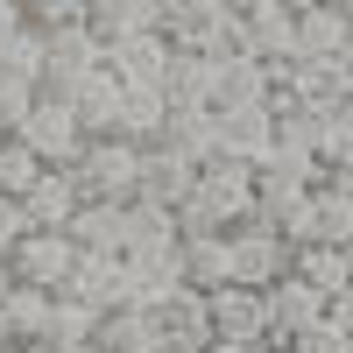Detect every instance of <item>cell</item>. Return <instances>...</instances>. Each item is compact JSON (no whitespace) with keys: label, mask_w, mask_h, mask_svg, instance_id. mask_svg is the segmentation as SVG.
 <instances>
[{"label":"cell","mask_w":353,"mask_h":353,"mask_svg":"<svg viewBox=\"0 0 353 353\" xmlns=\"http://www.w3.org/2000/svg\"><path fill=\"white\" fill-rule=\"evenodd\" d=\"M254 212H261V205H254V163L212 156L198 170L191 198L176 205V226H184V233H233V226H248Z\"/></svg>","instance_id":"cell-1"},{"label":"cell","mask_w":353,"mask_h":353,"mask_svg":"<svg viewBox=\"0 0 353 353\" xmlns=\"http://www.w3.org/2000/svg\"><path fill=\"white\" fill-rule=\"evenodd\" d=\"M85 198H141V141L128 134H92L85 156L71 163Z\"/></svg>","instance_id":"cell-2"},{"label":"cell","mask_w":353,"mask_h":353,"mask_svg":"<svg viewBox=\"0 0 353 353\" xmlns=\"http://www.w3.org/2000/svg\"><path fill=\"white\" fill-rule=\"evenodd\" d=\"M163 36L176 50L226 57V50H241V14H233L226 0H176V8H163Z\"/></svg>","instance_id":"cell-3"},{"label":"cell","mask_w":353,"mask_h":353,"mask_svg":"<svg viewBox=\"0 0 353 353\" xmlns=\"http://www.w3.org/2000/svg\"><path fill=\"white\" fill-rule=\"evenodd\" d=\"M21 141H36V156H43V163H78L92 134H85L78 106H71L64 92H50V85H43V99L28 106V121H21Z\"/></svg>","instance_id":"cell-4"},{"label":"cell","mask_w":353,"mask_h":353,"mask_svg":"<svg viewBox=\"0 0 353 353\" xmlns=\"http://www.w3.org/2000/svg\"><path fill=\"white\" fill-rule=\"evenodd\" d=\"M290 261H297V241L276 226V219H248V226H233V269H241V283L254 290H269L276 276H290Z\"/></svg>","instance_id":"cell-5"},{"label":"cell","mask_w":353,"mask_h":353,"mask_svg":"<svg viewBox=\"0 0 353 353\" xmlns=\"http://www.w3.org/2000/svg\"><path fill=\"white\" fill-rule=\"evenodd\" d=\"M212 297V339H241V346H269L276 325H269V290L254 283H219L205 290Z\"/></svg>","instance_id":"cell-6"},{"label":"cell","mask_w":353,"mask_h":353,"mask_svg":"<svg viewBox=\"0 0 353 353\" xmlns=\"http://www.w3.org/2000/svg\"><path fill=\"white\" fill-rule=\"evenodd\" d=\"M276 78L290 85L297 106H318V113H339L353 99V64L346 57H290V64H276Z\"/></svg>","instance_id":"cell-7"},{"label":"cell","mask_w":353,"mask_h":353,"mask_svg":"<svg viewBox=\"0 0 353 353\" xmlns=\"http://www.w3.org/2000/svg\"><path fill=\"white\" fill-rule=\"evenodd\" d=\"M14 276L21 283H36V290H64L71 269H78V241L71 233H57V226H36V233H21L14 241Z\"/></svg>","instance_id":"cell-8"},{"label":"cell","mask_w":353,"mask_h":353,"mask_svg":"<svg viewBox=\"0 0 353 353\" xmlns=\"http://www.w3.org/2000/svg\"><path fill=\"white\" fill-rule=\"evenodd\" d=\"M64 297L92 304V311H121V304H128V254H113V248H78V269H71V283H64Z\"/></svg>","instance_id":"cell-9"},{"label":"cell","mask_w":353,"mask_h":353,"mask_svg":"<svg viewBox=\"0 0 353 353\" xmlns=\"http://www.w3.org/2000/svg\"><path fill=\"white\" fill-rule=\"evenodd\" d=\"M170 57H176V43L163 36V28H141V36L106 43V71L121 85H163L170 78Z\"/></svg>","instance_id":"cell-10"},{"label":"cell","mask_w":353,"mask_h":353,"mask_svg":"<svg viewBox=\"0 0 353 353\" xmlns=\"http://www.w3.org/2000/svg\"><path fill=\"white\" fill-rule=\"evenodd\" d=\"M170 290H184V241L176 248H134L128 254V304L163 311Z\"/></svg>","instance_id":"cell-11"},{"label":"cell","mask_w":353,"mask_h":353,"mask_svg":"<svg viewBox=\"0 0 353 353\" xmlns=\"http://www.w3.org/2000/svg\"><path fill=\"white\" fill-rule=\"evenodd\" d=\"M57 92H64V99L78 106V121H85V134H113V128H121V92H128V85L113 78L106 64H92V71H78L71 85H57Z\"/></svg>","instance_id":"cell-12"},{"label":"cell","mask_w":353,"mask_h":353,"mask_svg":"<svg viewBox=\"0 0 353 353\" xmlns=\"http://www.w3.org/2000/svg\"><path fill=\"white\" fill-rule=\"evenodd\" d=\"M219 156L269 163L276 156V113L269 106H219Z\"/></svg>","instance_id":"cell-13"},{"label":"cell","mask_w":353,"mask_h":353,"mask_svg":"<svg viewBox=\"0 0 353 353\" xmlns=\"http://www.w3.org/2000/svg\"><path fill=\"white\" fill-rule=\"evenodd\" d=\"M78 205H85V191H78V176H71V163H50L36 184L21 191V212H28V226H57L64 233L71 219H78Z\"/></svg>","instance_id":"cell-14"},{"label":"cell","mask_w":353,"mask_h":353,"mask_svg":"<svg viewBox=\"0 0 353 353\" xmlns=\"http://www.w3.org/2000/svg\"><path fill=\"white\" fill-rule=\"evenodd\" d=\"M325 311H332V297H325V290H311L297 269L269 283V325H276V339H297V332L318 325Z\"/></svg>","instance_id":"cell-15"},{"label":"cell","mask_w":353,"mask_h":353,"mask_svg":"<svg viewBox=\"0 0 353 353\" xmlns=\"http://www.w3.org/2000/svg\"><path fill=\"white\" fill-rule=\"evenodd\" d=\"M198 184V163L176 149V141H149L141 149V198H156V205H184Z\"/></svg>","instance_id":"cell-16"},{"label":"cell","mask_w":353,"mask_h":353,"mask_svg":"<svg viewBox=\"0 0 353 353\" xmlns=\"http://www.w3.org/2000/svg\"><path fill=\"white\" fill-rule=\"evenodd\" d=\"M163 339H170V332H163V311H149V304H121V311H106L99 332H92L99 353H156Z\"/></svg>","instance_id":"cell-17"},{"label":"cell","mask_w":353,"mask_h":353,"mask_svg":"<svg viewBox=\"0 0 353 353\" xmlns=\"http://www.w3.org/2000/svg\"><path fill=\"white\" fill-rule=\"evenodd\" d=\"M92 64H106V43H99V28H92V21L50 28V71H43L50 92H57V85H71L78 71H92Z\"/></svg>","instance_id":"cell-18"},{"label":"cell","mask_w":353,"mask_h":353,"mask_svg":"<svg viewBox=\"0 0 353 353\" xmlns=\"http://www.w3.org/2000/svg\"><path fill=\"white\" fill-rule=\"evenodd\" d=\"M241 50H254L261 64H290V57H297V8H254V14H241Z\"/></svg>","instance_id":"cell-19"},{"label":"cell","mask_w":353,"mask_h":353,"mask_svg":"<svg viewBox=\"0 0 353 353\" xmlns=\"http://www.w3.org/2000/svg\"><path fill=\"white\" fill-rule=\"evenodd\" d=\"M163 92H170V106H219V57H205V50H176Z\"/></svg>","instance_id":"cell-20"},{"label":"cell","mask_w":353,"mask_h":353,"mask_svg":"<svg viewBox=\"0 0 353 353\" xmlns=\"http://www.w3.org/2000/svg\"><path fill=\"white\" fill-rule=\"evenodd\" d=\"M297 57H353V21H346L339 0L297 8Z\"/></svg>","instance_id":"cell-21"},{"label":"cell","mask_w":353,"mask_h":353,"mask_svg":"<svg viewBox=\"0 0 353 353\" xmlns=\"http://www.w3.org/2000/svg\"><path fill=\"white\" fill-rule=\"evenodd\" d=\"M184 283L191 290L241 283V269H233V233H184Z\"/></svg>","instance_id":"cell-22"},{"label":"cell","mask_w":353,"mask_h":353,"mask_svg":"<svg viewBox=\"0 0 353 353\" xmlns=\"http://www.w3.org/2000/svg\"><path fill=\"white\" fill-rule=\"evenodd\" d=\"M78 248H113V254H128V198H85L78 205V219L64 226Z\"/></svg>","instance_id":"cell-23"},{"label":"cell","mask_w":353,"mask_h":353,"mask_svg":"<svg viewBox=\"0 0 353 353\" xmlns=\"http://www.w3.org/2000/svg\"><path fill=\"white\" fill-rule=\"evenodd\" d=\"M113 134L141 141V149L163 141L170 134V92H163V85H128V92H121V128H113Z\"/></svg>","instance_id":"cell-24"},{"label":"cell","mask_w":353,"mask_h":353,"mask_svg":"<svg viewBox=\"0 0 353 353\" xmlns=\"http://www.w3.org/2000/svg\"><path fill=\"white\" fill-rule=\"evenodd\" d=\"M219 106H269V64L254 50L219 57Z\"/></svg>","instance_id":"cell-25"},{"label":"cell","mask_w":353,"mask_h":353,"mask_svg":"<svg viewBox=\"0 0 353 353\" xmlns=\"http://www.w3.org/2000/svg\"><path fill=\"white\" fill-rule=\"evenodd\" d=\"M311 290H325V297H339V290L353 283V248H339V241H304L297 248V261H290Z\"/></svg>","instance_id":"cell-26"},{"label":"cell","mask_w":353,"mask_h":353,"mask_svg":"<svg viewBox=\"0 0 353 353\" xmlns=\"http://www.w3.org/2000/svg\"><path fill=\"white\" fill-rule=\"evenodd\" d=\"M163 141H176L198 170L219 156V106H170V134Z\"/></svg>","instance_id":"cell-27"},{"label":"cell","mask_w":353,"mask_h":353,"mask_svg":"<svg viewBox=\"0 0 353 353\" xmlns=\"http://www.w3.org/2000/svg\"><path fill=\"white\" fill-rule=\"evenodd\" d=\"M163 332L170 339H191V346H212V297L205 290H170L163 297Z\"/></svg>","instance_id":"cell-28"},{"label":"cell","mask_w":353,"mask_h":353,"mask_svg":"<svg viewBox=\"0 0 353 353\" xmlns=\"http://www.w3.org/2000/svg\"><path fill=\"white\" fill-rule=\"evenodd\" d=\"M85 21L99 28V43H121V36H141V28H163V8L156 0H92Z\"/></svg>","instance_id":"cell-29"},{"label":"cell","mask_w":353,"mask_h":353,"mask_svg":"<svg viewBox=\"0 0 353 353\" xmlns=\"http://www.w3.org/2000/svg\"><path fill=\"white\" fill-rule=\"evenodd\" d=\"M184 226H176V205H156V198H128V254L134 248H176Z\"/></svg>","instance_id":"cell-30"},{"label":"cell","mask_w":353,"mask_h":353,"mask_svg":"<svg viewBox=\"0 0 353 353\" xmlns=\"http://www.w3.org/2000/svg\"><path fill=\"white\" fill-rule=\"evenodd\" d=\"M8 325H14V339H50V318H57V290H36V283H14L8 290Z\"/></svg>","instance_id":"cell-31"},{"label":"cell","mask_w":353,"mask_h":353,"mask_svg":"<svg viewBox=\"0 0 353 353\" xmlns=\"http://www.w3.org/2000/svg\"><path fill=\"white\" fill-rule=\"evenodd\" d=\"M0 71H21V78L43 85V71H50V28L21 21L14 36H0Z\"/></svg>","instance_id":"cell-32"},{"label":"cell","mask_w":353,"mask_h":353,"mask_svg":"<svg viewBox=\"0 0 353 353\" xmlns=\"http://www.w3.org/2000/svg\"><path fill=\"white\" fill-rule=\"evenodd\" d=\"M43 170H50V163L36 156V141H21V134H8V141H0V191H8V198H21Z\"/></svg>","instance_id":"cell-33"},{"label":"cell","mask_w":353,"mask_h":353,"mask_svg":"<svg viewBox=\"0 0 353 353\" xmlns=\"http://www.w3.org/2000/svg\"><path fill=\"white\" fill-rule=\"evenodd\" d=\"M99 318H106V311H92V304H78V297H64V290H57V318H50V346H71V339H92V332H99Z\"/></svg>","instance_id":"cell-34"},{"label":"cell","mask_w":353,"mask_h":353,"mask_svg":"<svg viewBox=\"0 0 353 353\" xmlns=\"http://www.w3.org/2000/svg\"><path fill=\"white\" fill-rule=\"evenodd\" d=\"M43 99V85L36 78H21V71H0V128L8 134H21V121H28V106Z\"/></svg>","instance_id":"cell-35"},{"label":"cell","mask_w":353,"mask_h":353,"mask_svg":"<svg viewBox=\"0 0 353 353\" xmlns=\"http://www.w3.org/2000/svg\"><path fill=\"white\" fill-rule=\"evenodd\" d=\"M21 8H28V21H36V28H71V21L92 14V0H21Z\"/></svg>","instance_id":"cell-36"},{"label":"cell","mask_w":353,"mask_h":353,"mask_svg":"<svg viewBox=\"0 0 353 353\" xmlns=\"http://www.w3.org/2000/svg\"><path fill=\"white\" fill-rule=\"evenodd\" d=\"M290 346H297V353H353V332H339V325H332V311H325L318 325H304Z\"/></svg>","instance_id":"cell-37"},{"label":"cell","mask_w":353,"mask_h":353,"mask_svg":"<svg viewBox=\"0 0 353 353\" xmlns=\"http://www.w3.org/2000/svg\"><path fill=\"white\" fill-rule=\"evenodd\" d=\"M21 233H36V226H28L21 198H8V191H0V254H14V241H21Z\"/></svg>","instance_id":"cell-38"},{"label":"cell","mask_w":353,"mask_h":353,"mask_svg":"<svg viewBox=\"0 0 353 353\" xmlns=\"http://www.w3.org/2000/svg\"><path fill=\"white\" fill-rule=\"evenodd\" d=\"M325 184H332V191H346V198H353V149H346V156H332V163H325Z\"/></svg>","instance_id":"cell-39"},{"label":"cell","mask_w":353,"mask_h":353,"mask_svg":"<svg viewBox=\"0 0 353 353\" xmlns=\"http://www.w3.org/2000/svg\"><path fill=\"white\" fill-rule=\"evenodd\" d=\"M332 325H339V332H353V283L332 297Z\"/></svg>","instance_id":"cell-40"},{"label":"cell","mask_w":353,"mask_h":353,"mask_svg":"<svg viewBox=\"0 0 353 353\" xmlns=\"http://www.w3.org/2000/svg\"><path fill=\"white\" fill-rule=\"evenodd\" d=\"M21 21H28V8H21V0H0V36H14Z\"/></svg>","instance_id":"cell-41"},{"label":"cell","mask_w":353,"mask_h":353,"mask_svg":"<svg viewBox=\"0 0 353 353\" xmlns=\"http://www.w3.org/2000/svg\"><path fill=\"white\" fill-rule=\"evenodd\" d=\"M233 14H254V8H290V0H226Z\"/></svg>","instance_id":"cell-42"},{"label":"cell","mask_w":353,"mask_h":353,"mask_svg":"<svg viewBox=\"0 0 353 353\" xmlns=\"http://www.w3.org/2000/svg\"><path fill=\"white\" fill-rule=\"evenodd\" d=\"M14 283H21V276H14V261L0 254V304H8V290H14Z\"/></svg>","instance_id":"cell-43"},{"label":"cell","mask_w":353,"mask_h":353,"mask_svg":"<svg viewBox=\"0 0 353 353\" xmlns=\"http://www.w3.org/2000/svg\"><path fill=\"white\" fill-rule=\"evenodd\" d=\"M205 353H254V346H241V339H212Z\"/></svg>","instance_id":"cell-44"},{"label":"cell","mask_w":353,"mask_h":353,"mask_svg":"<svg viewBox=\"0 0 353 353\" xmlns=\"http://www.w3.org/2000/svg\"><path fill=\"white\" fill-rule=\"evenodd\" d=\"M156 353H205V346H191V339H163Z\"/></svg>","instance_id":"cell-45"},{"label":"cell","mask_w":353,"mask_h":353,"mask_svg":"<svg viewBox=\"0 0 353 353\" xmlns=\"http://www.w3.org/2000/svg\"><path fill=\"white\" fill-rule=\"evenodd\" d=\"M14 353H57L50 339H14Z\"/></svg>","instance_id":"cell-46"},{"label":"cell","mask_w":353,"mask_h":353,"mask_svg":"<svg viewBox=\"0 0 353 353\" xmlns=\"http://www.w3.org/2000/svg\"><path fill=\"white\" fill-rule=\"evenodd\" d=\"M57 353H99V346L92 339H71V346H57Z\"/></svg>","instance_id":"cell-47"},{"label":"cell","mask_w":353,"mask_h":353,"mask_svg":"<svg viewBox=\"0 0 353 353\" xmlns=\"http://www.w3.org/2000/svg\"><path fill=\"white\" fill-rule=\"evenodd\" d=\"M254 353H297V346H290V339H269V346H254Z\"/></svg>","instance_id":"cell-48"},{"label":"cell","mask_w":353,"mask_h":353,"mask_svg":"<svg viewBox=\"0 0 353 353\" xmlns=\"http://www.w3.org/2000/svg\"><path fill=\"white\" fill-rule=\"evenodd\" d=\"M0 346H14V325H8V311H0Z\"/></svg>","instance_id":"cell-49"},{"label":"cell","mask_w":353,"mask_h":353,"mask_svg":"<svg viewBox=\"0 0 353 353\" xmlns=\"http://www.w3.org/2000/svg\"><path fill=\"white\" fill-rule=\"evenodd\" d=\"M290 8H325V0H290Z\"/></svg>","instance_id":"cell-50"},{"label":"cell","mask_w":353,"mask_h":353,"mask_svg":"<svg viewBox=\"0 0 353 353\" xmlns=\"http://www.w3.org/2000/svg\"><path fill=\"white\" fill-rule=\"evenodd\" d=\"M339 8H346V21H353V0H339Z\"/></svg>","instance_id":"cell-51"},{"label":"cell","mask_w":353,"mask_h":353,"mask_svg":"<svg viewBox=\"0 0 353 353\" xmlns=\"http://www.w3.org/2000/svg\"><path fill=\"white\" fill-rule=\"evenodd\" d=\"M0 141H8V128H0Z\"/></svg>","instance_id":"cell-52"},{"label":"cell","mask_w":353,"mask_h":353,"mask_svg":"<svg viewBox=\"0 0 353 353\" xmlns=\"http://www.w3.org/2000/svg\"><path fill=\"white\" fill-rule=\"evenodd\" d=\"M0 353H14V346H0Z\"/></svg>","instance_id":"cell-53"},{"label":"cell","mask_w":353,"mask_h":353,"mask_svg":"<svg viewBox=\"0 0 353 353\" xmlns=\"http://www.w3.org/2000/svg\"><path fill=\"white\" fill-rule=\"evenodd\" d=\"M346 113H353V99H346Z\"/></svg>","instance_id":"cell-54"},{"label":"cell","mask_w":353,"mask_h":353,"mask_svg":"<svg viewBox=\"0 0 353 353\" xmlns=\"http://www.w3.org/2000/svg\"><path fill=\"white\" fill-rule=\"evenodd\" d=\"M346 64H353V57H346Z\"/></svg>","instance_id":"cell-55"}]
</instances>
